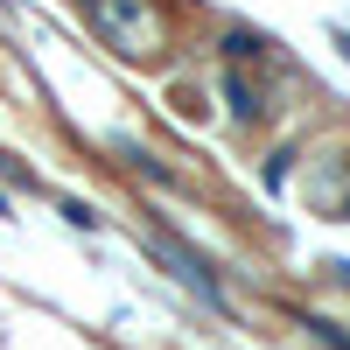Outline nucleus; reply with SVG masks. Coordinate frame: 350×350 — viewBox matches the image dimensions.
<instances>
[{
  "instance_id": "f257e3e1",
  "label": "nucleus",
  "mask_w": 350,
  "mask_h": 350,
  "mask_svg": "<svg viewBox=\"0 0 350 350\" xmlns=\"http://www.w3.org/2000/svg\"><path fill=\"white\" fill-rule=\"evenodd\" d=\"M92 28L120 56H154L161 36H168V21H161L154 0H92Z\"/></svg>"
},
{
  "instance_id": "f03ea898",
  "label": "nucleus",
  "mask_w": 350,
  "mask_h": 350,
  "mask_svg": "<svg viewBox=\"0 0 350 350\" xmlns=\"http://www.w3.org/2000/svg\"><path fill=\"white\" fill-rule=\"evenodd\" d=\"M148 252H154L161 267H168L175 280H183V287H189L196 301H211V308H224V295H217V280H211V267H203V259H196L189 245H175L168 231H148Z\"/></svg>"
},
{
  "instance_id": "7ed1b4c3",
  "label": "nucleus",
  "mask_w": 350,
  "mask_h": 350,
  "mask_svg": "<svg viewBox=\"0 0 350 350\" xmlns=\"http://www.w3.org/2000/svg\"><path fill=\"white\" fill-rule=\"evenodd\" d=\"M224 98H231V112H239V120H245V126L259 120V112H267V105H259V92H252V84H245V77H224Z\"/></svg>"
},
{
  "instance_id": "20e7f679",
  "label": "nucleus",
  "mask_w": 350,
  "mask_h": 350,
  "mask_svg": "<svg viewBox=\"0 0 350 350\" xmlns=\"http://www.w3.org/2000/svg\"><path fill=\"white\" fill-rule=\"evenodd\" d=\"M301 329H308L315 343H323V350H350V336H343L336 323H323V315H301Z\"/></svg>"
},
{
  "instance_id": "39448f33",
  "label": "nucleus",
  "mask_w": 350,
  "mask_h": 350,
  "mask_svg": "<svg viewBox=\"0 0 350 350\" xmlns=\"http://www.w3.org/2000/svg\"><path fill=\"white\" fill-rule=\"evenodd\" d=\"M224 56H231V64H245V56H267V42L245 36V28H231V36H224Z\"/></svg>"
},
{
  "instance_id": "423d86ee",
  "label": "nucleus",
  "mask_w": 350,
  "mask_h": 350,
  "mask_svg": "<svg viewBox=\"0 0 350 350\" xmlns=\"http://www.w3.org/2000/svg\"><path fill=\"white\" fill-rule=\"evenodd\" d=\"M336 211H343V217H350V196H343V203H336Z\"/></svg>"
},
{
  "instance_id": "0eeeda50",
  "label": "nucleus",
  "mask_w": 350,
  "mask_h": 350,
  "mask_svg": "<svg viewBox=\"0 0 350 350\" xmlns=\"http://www.w3.org/2000/svg\"><path fill=\"white\" fill-rule=\"evenodd\" d=\"M84 8H92V0H84Z\"/></svg>"
}]
</instances>
